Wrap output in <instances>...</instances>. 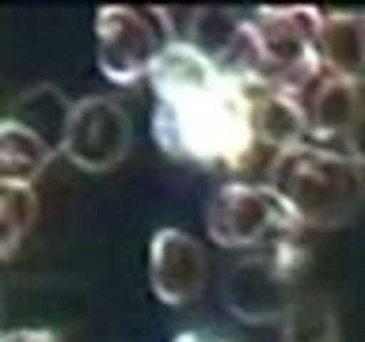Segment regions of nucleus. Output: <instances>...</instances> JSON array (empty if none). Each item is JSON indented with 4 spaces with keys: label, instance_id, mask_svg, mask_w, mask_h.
<instances>
[{
    "label": "nucleus",
    "instance_id": "1",
    "mask_svg": "<svg viewBox=\"0 0 365 342\" xmlns=\"http://www.w3.org/2000/svg\"><path fill=\"white\" fill-rule=\"evenodd\" d=\"M153 137L171 160L202 171H228L251 160L255 137V91L221 73L187 42H171L156 57L153 73Z\"/></svg>",
    "mask_w": 365,
    "mask_h": 342
},
{
    "label": "nucleus",
    "instance_id": "2",
    "mask_svg": "<svg viewBox=\"0 0 365 342\" xmlns=\"http://www.w3.org/2000/svg\"><path fill=\"white\" fill-rule=\"evenodd\" d=\"M267 187L282 198L301 228H342L365 202V171L346 152L324 145H297L270 160Z\"/></svg>",
    "mask_w": 365,
    "mask_h": 342
},
{
    "label": "nucleus",
    "instance_id": "3",
    "mask_svg": "<svg viewBox=\"0 0 365 342\" xmlns=\"http://www.w3.org/2000/svg\"><path fill=\"white\" fill-rule=\"evenodd\" d=\"M319 8H255L247 11L251 42L259 57V80L267 88L304 99L327 76L319 57Z\"/></svg>",
    "mask_w": 365,
    "mask_h": 342
},
{
    "label": "nucleus",
    "instance_id": "4",
    "mask_svg": "<svg viewBox=\"0 0 365 342\" xmlns=\"http://www.w3.org/2000/svg\"><path fill=\"white\" fill-rule=\"evenodd\" d=\"M179 42L171 8L103 4L96 11V65L110 84L130 88L148 80L156 57Z\"/></svg>",
    "mask_w": 365,
    "mask_h": 342
},
{
    "label": "nucleus",
    "instance_id": "5",
    "mask_svg": "<svg viewBox=\"0 0 365 342\" xmlns=\"http://www.w3.org/2000/svg\"><path fill=\"white\" fill-rule=\"evenodd\" d=\"M308 262V251L297 247V239L259 247L251 255L236 259L225 274V308L240 323H282L285 312L297 304V278Z\"/></svg>",
    "mask_w": 365,
    "mask_h": 342
},
{
    "label": "nucleus",
    "instance_id": "6",
    "mask_svg": "<svg viewBox=\"0 0 365 342\" xmlns=\"http://www.w3.org/2000/svg\"><path fill=\"white\" fill-rule=\"evenodd\" d=\"M205 228L217 247L232 251H259L301 232L267 182H221L205 205Z\"/></svg>",
    "mask_w": 365,
    "mask_h": 342
},
{
    "label": "nucleus",
    "instance_id": "7",
    "mask_svg": "<svg viewBox=\"0 0 365 342\" xmlns=\"http://www.w3.org/2000/svg\"><path fill=\"white\" fill-rule=\"evenodd\" d=\"M133 122L125 107L110 95H84L73 103L61 156L80 171H110L130 156Z\"/></svg>",
    "mask_w": 365,
    "mask_h": 342
},
{
    "label": "nucleus",
    "instance_id": "8",
    "mask_svg": "<svg viewBox=\"0 0 365 342\" xmlns=\"http://www.w3.org/2000/svg\"><path fill=\"white\" fill-rule=\"evenodd\" d=\"M210 259L205 247L182 228H160L148 244V281L164 304H187L205 289Z\"/></svg>",
    "mask_w": 365,
    "mask_h": 342
},
{
    "label": "nucleus",
    "instance_id": "9",
    "mask_svg": "<svg viewBox=\"0 0 365 342\" xmlns=\"http://www.w3.org/2000/svg\"><path fill=\"white\" fill-rule=\"evenodd\" d=\"M365 110L361 84L342 76H324L319 84L308 91L304 114H308V137L316 141H331V137H346L354 118Z\"/></svg>",
    "mask_w": 365,
    "mask_h": 342
},
{
    "label": "nucleus",
    "instance_id": "10",
    "mask_svg": "<svg viewBox=\"0 0 365 342\" xmlns=\"http://www.w3.org/2000/svg\"><path fill=\"white\" fill-rule=\"evenodd\" d=\"M319 57L327 76L365 80V11H324L319 16Z\"/></svg>",
    "mask_w": 365,
    "mask_h": 342
},
{
    "label": "nucleus",
    "instance_id": "11",
    "mask_svg": "<svg viewBox=\"0 0 365 342\" xmlns=\"http://www.w3.org/2000/svg\"><path fill=\"white\" fill-rule=\"evenodd\" d=\"M255 137L259 145L278 152L308 141V114H304V99L289 95L278 88H259L255 91Z\"/></svg>",
    "mask_w": 365,
    "mask_h": 342
},
{
    "label": "nucleus",
    "instance_id": "12",
    "mask_svg": "<svg viewBox=\"0 0 365 342\" xmlns=\"http://www.w3.org/2000/svg\"><path fill=\"white\" fill-rule=\"evenodd\" d=\"M57 148L42 141L16 118H0V182L11 187H34V179L50 167Z\"/></svg>",
    "mask_w": 365,
    "mask_h": 342
},
{
    "label": "nucleus",
    "instance_id": "13",
    "mask_svg": "<svg viewBox=\"0 0 365 342\" xmlns=\"http://www.w3.org/2000/svg\"><path fill=\"white\" fill-rule=\"evenodd\" d=\"M11 118L23 122L27 130H34L42 141H50L57 152H61L68 118H73V103H68L65 91H57L53 84H38V88L23 91L16 99V114H11Z\"/></svg>",
    "mask_w": 365,
    "mask_h": 342
},
{
    "label": "nucleus",
    "instance_id": "14",
    "mask_svg": "<svg viewBox=\"0 0 365 342\" xmlns=\"http://www.w3.org/2000/svg\"><path fill=\"white\" fill-rule=\"evenodd\" d=\"M282 342H339V316L327 296H297L282 319Z\"/></svg>",
    "mask_w": 365,
    "mask_h": 342
},
{
    "label": "nucleus",
    "instance_id": "15",
    "mask_svg": "<svg viewBox=\"0 0 365 342\" xmlns=\"http://www.w3.org/2000/svg\"><path fill=\"white\" fill-rule=\"evenodd\" d=\"M34 221H38V194H34V187L0 182V262L19 251Z\"/></svg>",
    "mask_w": 365,
    "mask_h": 342
},
{
    "label": "nucleus",
    "instance_id": "16",
    "mask_svg": "<svg viewBox=\"0 0 365 342\" xmlns=\"http://www.w3.org/2000/svg\"><path fill=\"white\" fill-rule=\"evenodd\" d=\"M342 145H346V156L354 160V164L365 167V110L354 118V125L346 130V137H342Z\"/></svg>",
    "mask_w": 365,
    "mask_h": 342
},
{
    "label": "nucleus",
    "instance_id": "17",
    "mask_svg": "<svg viewBox=\"0 0 365 342\" xmlns=\"http://www.w3.org/2000/svg\"><path fill=\"white\" fill-rule=\"evenodd\" d=\"M0 342H61V338L42 327H19V331H0Z\"/></svg>",
    "mask_w": 365,
    "mask_h": 342
},
{
    "label": "nucleus",
    "instance_id": "18",
    "mask_svg": "<svg viewBox=\"0 0 365 342\" xmlns=\"http://www.w3.org/2000/svg\"><path fill=\"white\" fill-rule=\"evenodd\" d=\"M171 342H232V338L217 335V331H205V327H190V331H179Z\"/></svg>",
    "mask_w": 365,
    "mask_h": 342
}]
</instances>
